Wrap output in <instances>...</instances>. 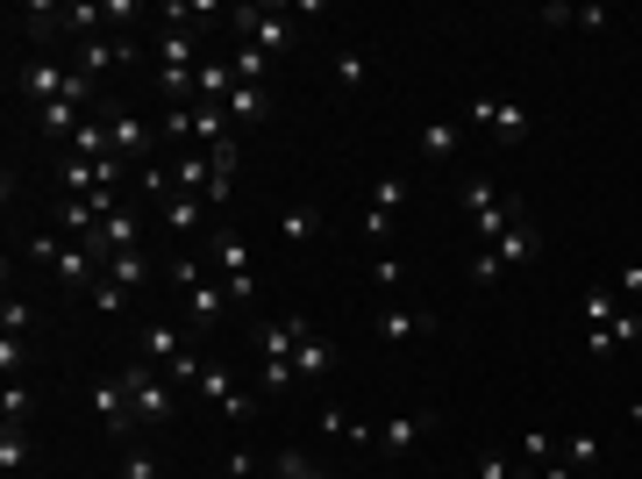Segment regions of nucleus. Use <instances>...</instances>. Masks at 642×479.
Masks as SVG:
<instances>
[{"mask_svg": "<svg viewBox=\"0 0 642 479\" xmlns=\"http://www.w3.org/2000/svg\"><path fill=\"white\" fill-rule=\"evenodd\" d=\"M308 316H265L257 322V394H286L293 386V351H300V337H308Z\"/></svg>", "mask_w": 642, "mask_h": 479, "instance_id": "1", "label": "nucleus"}, {"mask_svg": "<svg viewBox=\"0 0 642 479\" xmlns=\"http://www.w3.org/2000/svg\"><path fill=\"white\" fill-rule=\"evenodd\" d=\"M14 86H22L29 108H51V100H79L86 108V94H94V79H86L79 65H57V57H29V65L14 72Z\"/></svg>", "mask_w": 642, "mask_h": 479, "instance_id": "2", "label": "nucleus"}, {"mask_svg": "<svg viewBox=\"0 0 642 479\" xmlns=\"http://www.w3.org/2000/svg\"><path fill=\"white\" fill-rule=\"evenodd\" d=\"M207 258H214V273H222V287H228V308H257L250 244H243L236 230H222V222H214V230H207Z\"/></svg>", "mask_w": 642, "mask_h": 479, "instance_id": "3", "label": "nucleus"}, {"mask_svg": "<svg viewBox=\"0 0 642 479\" xmlns=\"http://www.w3.org/2000/svg\"><path fill=\"white\" fill-rule=\"evenodd\" d=\"M121 380H129V401H136V423H172L179 415V394H172V380H164L150 358H129L121 365Z\"/></svg>", "mask_w": 642, "mask_h": 479, "instance_id": "4", "label": "nucleus"}, {"mask_svg": "<svg viewBox=\"0 0 642 479\" xmlns=\"http://www.w3.org/2000/svg\"><path fill=\"white\" fill-rule=\"evenodd\" d=\"M464 129H493V143H522L528 137V108L507 94H471V115Z\"/></svg>", "mask_w": 642, "mask_h": 479, "instance_id": "5", "label": "nucleus"}, {"mask_svg": "<svg viewBox=\"0 0 642 479\" xmlns=\"http://www.w3.org/2000/svg\"><path fill=\"white\" fill-rule=\"evenodd\" d=\"M464 215H471V230H479V244H500V236L514 230L507 207H500V187H493L485 172H471V179H464Z\"/></svg>", "mask_w": 642, "mask_h": 479, "instance_id": "6", "label": "nucleus"}, {"mask_svg": "<svg viewBox=\"0 0 642 479\" xmlns=\"http://www.w3.org/2000/svg\"><path fill=\"white\" fill-rule=\"evenodd\" d=\"M400 201H407V172H386L372 193H364V236H372V244H386V236H393V215H400Z\"/></svg>", "mask_w": 642, "mask_h": 479, "instance_id": "7", "label": "nucleus"}, {"mask_svg": "<svg viewBox=\"0 0 642 479\" xmlns=\"http://www.w3.org/2000/svg\"><path fill=\"white\" fill-rule=\"evenodd\" d=\"M236 29H243V43H257L265 57H286V43H293V22H286L279 8H236Z\"/></svg>", "mask_w": 642, "mask_h": 479, "instance_id": "8", "label": "nucleus"}, {"mask_svg": "<svg viewBox=\"0 0 642 479\" xmlns=\"http://www.w3.org/2000/svg\"><path fill=\"white\" fill-rule=\"evenodd\" d=\"M94 415H100L107 437H129L136 401H129V380H121V372H100V380H94Z\"/></svg>", "mask_w": 642, "mask_h": 479, "instance_id": "9", "label": "nucleus"}, {"mask_svg": "<svg viewBox=\"0 0 642 479\" xmlns=\"http://www.w3.org/2000/svg\"><path fill=\"white\" fill-rule=\"evenodd\" d=\"M428 429H436V415H400V423H378V429H372V451H378V458H407V451L428 437Z\"/></svg>", "mask_w": 642, "mask_h": 479, "instance_id": "10", "label": "nucleus"}, {"mask_svg": "<svg viewBox=\"0 0 642 479\" xmlns=\"http://www.w3.org/2000/svg\"><path fill=\"white\" fill-rule=\"evenodd\" d=\"M107 151L150 164V123H143V115H129V108H115V115H107Z\"/></svg>", "mask_w": 642, "mask_h": 479, "instance_id": "11", "label": "nucleus"}, {"mask_svg": "<svg viewBox=\"0 0 642 479\" xmlns=\"http://www.w3.org/2000/svg\"><path fill=\"white\" fill-rule=\"evenodd\" d=\"M115 65H136V36H94V43H79V72H86V79H100V72H115Z\"/></svg>", "mask_w": 642, "mask_h": 479, "instance_id": "12", "label": "nucleus"}, {"mask_svg": "<svg viewBox=\"0 0 642 479\" xmlns=\"http://www.w3.org/2000/svg\"><path fill=\"white\" fill-rule=\"evenodd\" d=\"M158 72H172V79H201V51H193L186 29H164V36H158Z\"/></svg>", "mask_w": 642, "mask_h": 479, "instance_id": "13", "label": "nucleus"}, {"mask_svg": "<svg viewBox=\"0 0 642 479\" xmlns=\"http://www.w3.org/2000/svg\"><path fill=\"white\" fill-rule=\"evenodd\" d=\"M635 337H642V308H621L614 322L586 329V351H592V358H607V351H621V343H635Z\"/></svg>", "mask_w": 642, "mask_h": 479, "instance_id": "14", "label": "nucleus"}, {"mask_svg": "<svg viewBox=\"0 0 642 479\" xmlns=\"http://www.w3.org/2000/svg\"><path fill=\"white\" fill-rule=\"evenodd\" d=\"M222 108H228V129H257V123H271V86H236Z\"/></svg>", "mask_w": 642, "mask_h": 479, "instance_id": "15", "label": "nucleus"}, {"mask_svg": "<svg viewBox=\"0 0 642 479\" xmlns=\"http://www.w3.org/2000/svg\"><path fill=\"white\" fill-rule=\"evenodd\" d=\"M485 251H493L500 265H535L543 258V230H535V222H514V230L500 236V244H485Z\"/></svg>", "mask_w": 642, "mask_h": 479, "instance_id": "16", "label": "nucleus"}, {"mask_svg": "<svg viewBox=\"0 0 642 479\" xmlns=\"http://www.w3.org/2000/svg\"><path fill=\"white\" fill-rule=\"evenodd\" d=\"M415 151H421L428 164H450L457 151H464V123H428L421 137H415Z\"/></svg>", "mask_w": 642, "mask_h": 479, "instance_id": "17", "label": "nucleus"}, {"mask_svg": "<svg viewBox=\"0 0 642 479\" xmlns=\"http://www.w3.org/2000/svg\"><path fill=\"white\" fill-rule=\"evenodd\" d=\"M428 329H436V316H428V308H378V337H386V343L428 337Z\"/></svg>", "mask_w": 642, "mask_h": 479, "instance_id": "18", "label": "nucleus"}, {"mask_svg": "<svg viewBox=\"0 0 642 479\" xmlns=\"http://www.w3.org/2000/svg\"><path fill=\"white\" fill-rule=\"evenodd\" d=\"M186 322L193 329H214V322H222V308H228V287H222V279H201V287H186Z\"/></svg>", "mask_w": 642, "mask_h": 479, "instance_id": "19", "label": "nucleus"}, {"mask_svg": "<svg viewBox=\"0 0 642 479\" xmlns=\"http://www.w3.org/2000/svg\"><path fill=\"white\" fill-rule=\"evenodd\" d=\"M535 22H543V29H614V14H607V8H564V0H549Z\"/></svg>", "mask_w": 642, "mask_h": 479, "instance_id": "20", "label": "nucleus"}, {"mask_svg": "<svg viewBox=\"0 0 642 479\" xmlns=\"http://www.w3.org/2000/svg\"><path fill=\"white\" fill-rule=\"evenodd\" d=\"M329 365H335V343L321 337V329H308V337H300V351H293V380H321Z\"/></svg>", "mask_w": 642, "mask_h": 479, "instance_id": "21", "label": "nucleus"}, {"mask_svg": "<svg viewBox=\"0 0 642 479\" xmlns=\"http://www.w3.org/2000/svg\"><path fill=\"white\" fill-rule=\"evenodd\" d=\"M164 222H172V230L193 244V236L207 230V201H201V193H172V201H164Z\"/></svg>", "mask_w": 642, "mask_h": 479, "instance_id": "22", "label": "nucleus"}, {"mask_svg": "<svg viewBox=\"0 0 642 479\" xmlns=\"http://www.w3.org/2000/svg\"><path fill=\"white\" fill-rule=\"evenodd\" d=\"M100 251L107 258H115V251H143V230H136V215H100Z\"/></svg>", "mask_w": 642, "mask_h": 479, "instance_id": "23", "label": "nucleus"}, {"mask_svg": "<svg viewBox=\"0 0 642 479\" xmlns=\"http://www.w3.org/2000/svg\"><path fill=\"white\" fill-rule=\"evenodd\" d=\"M207 187H214V164L201 151H186V158L172 164V193H201V201H207Z\"/></svg>", "mask_w": 642, "mask_h": 479, "instance_id": "24", "label": "nucleus"}, {"mask_svg": "<svg viewBox=\"0 0 642 479\" xmlns=\"http://www.w3.org/2000/svg\"><path fill=\"white\" fill-rule=\"evenodd\" d=\"M372 429L378 423H357L350 408H321V437H335V444H372Z\"/></svg>", "mask_w": 642, "mask_h": 479, "instance_id": "25", "label": "nucleus"}, {"mask_svg": "<svg viewBox=\"0 0 642 479\" xmlns=\"http://www.w3.org/2000/svg\"><path fill=\"white\" fill-rule=\"evenodd\" d=\"M321 236V207H286L279 215V244H314Z\"/></svg>", "mask_w": 642, "mask_h": 479, "instance_id": "26", "label": "nucleus"}, {"mask_svg": "<svg viewBox=\"0 0 642 479\" xmlns=\"http://www.w3.org/2000/svg\"><path fill=\"white\" fill-rule=\"evenodd\" d=\"M29 466V423H0V472H22Z\"/></svg>", "mask_w": 642, "mask_h": 479, "instance_id": "27", "label": "nucleus"}, {"mask_svg": "<svg viewBox=\"0 0 642 479\" xmlns=\"http://www.w3.org/2000/svg\"><path fill=\"white\" fill-rule=\"evenodd\" d=\"M228 94H236V72H228V65H214V57H207V65H201V79H193V100H214V108H222Z\"/></svg>", "mask_w": 642, "mask_h": 479, "instance_id": "28", "label": "nucleus"}, {"mask_svg": "<svg viewBox=\"0 0 642 479\" xmlns=\"http://www.w3.org/2000/svg\"><path fill=\"white\" fill-rule=\"evenodd\" d=\"M549 458H557V437H549V429H528V437H522V451H514V466H522V472L535 479V472L549 466Z\"/></svg>", "mask_w": 642, "mask_h": 479, "instance_id": "29", "label": "nucleus"}, {"mask_svg": "<svg viewBox=\"0 0 642 479\" xmlns=\"http://www.w3.org/2000/svg\"><path fill=\"white\" fill-rule=\"evenodd\" d=\"M107 279H115V287H143V279H150V258H143V251H115V258H107Z\"/></svg>", "mask_w": 642, "mask_h": 479, "instance_id": "30", "label": "nucleus"}, {"mask_svg": "<svg viewBox=\"0 0 642 479\" xmlns=\"http://www.w3.org/2000/svg\"><path fill=\"white\" fill-rule=\"evenodd\" d=\"M557 458H564V466H571V472H592V466H600V458H607V444H600V437H592V429H578V437H571V444H564V451H557Z\"/></svg>", "mask_w": 642, "mask_h": 479, "instance_id": "31", "label": "nucleus"}, {"mask_svg": "<svg viewBox=\"0 0 642 479\" xmlns=\"http://www.w3.org/2000/svg\"><path fill=\"white\" fill-rule=\"evenodd\" d=\"M271 479H329L308 451H271Z\"/></svg>", "mask_w": 642, "mask_h": 479, "instance_id": "32", "label": "nucleus"}, {"mask_svg": "<svg viewBox=\"0 0 642 479\" xmlns=\"http://www.w3.org/2000/svg\"><path fill=\"white\" fill-rule=\"evenodd\" d=\"M578 308H586V329H600V322H614V316H621V294H614V287H592Z\"/></svg>", "mask_w": 642, "mask_h": 479, "instance_id": "33", "label": "nucleus"}, {"mask_svg": "<svg viewBox=\"0 0 642 479\" xmlns=\"http://www.w3.org/2000/svg\"><path fill=\"white\" fill-rule=\"evenodd\" d=\"M335 86H343V94H357V86H372V65H364L357 51H335Z\"/></svg>", "mask_w": 642, "mask_h": 479, "instance_id": "34", "label": "nucleus"}, {"mask_svg": "<svg viewBox=\"0 0 642 479\" xmlns=\"http://www.w3.org/2000/svg\"><path fill=\"white\" fill-rule=\"evenodd\" d=\"M36 123L51 129V137H65V129H79L86 115H79V100H51V108H36Z\"/></svg>", "mask_w": 642, "mask_h": 479, "instance_id": "35", "label": "nucleus"}, {"mask_svg": "<svg viewBox=\"0 0 642 479\" xmlns=\"http://www.w3.org/2000/svg\"><path fill=\"white\" fill-rule=\"evenodd\" d=\"M29 322H36V308H29L22 294H8V301H0V337H22Z\"/></svg>", "mask_w": 642, "mask_h": 479, "instance_id": "36", "label": "nucleus"}, {"mask_svg": "<svg viewBox=\"0 0 642 479\" xmlns=\"http://www.w3.org/2000/svg\"><path fill=\"white\" fill-rule=\"evenodd\" d=\"M0 415H8V423H29V415H36V394H29L22 380H8V394H0Z\"/></svg>", "mask_w": 642, "mask_h": 479, "instance_id": "37", "label": "nucleus"}, {"mask_svg": "<svg viewBox=\"0 0 642 479\" xmlns=\"http://www.w3.org/2000/svg\"><path fill=\"white\" fill-rule=\"evenodd\" d=\"M193 394H201V401H214V408H222V401L236 394V380H228V365H207V372H201V386H193Z\"/></svg>", "mask_w": 642, "mask_h": 479, "instance_id": "38", "label": "nucleus"}, {"mask_svg": "<svg viewBox=\"0 0 642 479\" xmlns=\"http://www.w3.org/2000/svg\"><path fill=\"white\" fill-rule=\"evenodd\" d=\"M57 251H65V236H29L22 258H29V265H51V273H57Z\"/></svg>", "mask_w": 642, "mask_h": 479, "instance_id": "39", "label": "nucleus"}, {"mask_svg": "<svg viewBox=\"0 0 642 479\" xmlns=\"http://www.w3.org/2000/svg\"><path fill=\"white\" fill-rule=\"evenodd\" d=\"M86 301H94L100 316H121V308H129V287H115V279H100V287L86 294Z\"/></svg>", "mask_w": 642, "mask_h": 479, "instance_id": "40", "label": "nucleus"}, {"mask_svg": "<svg viewBox=\"0 0 642 479\" xmlns=\"http://www.w3.org/2000/svg\"><path fill=\"white\" fill-rule=\"evenodd\" d=\"M500 273H507V265H500L493 251H471V287H500Z\"/></svg>", "mask_w": 642, "mask_h": 479, "instance_id": "41", "label": "nucleus"}, {"mask_svg": "<svg viewBox=\"0 0 642 479\" xmlns=\"http://www.w3.org/2000/svg\"><path fill=\"white\" fill-rule=\"evenodd\" d=\"M479 479H528V472L514 466L507 451H485V458H479Z\"/></svg>", "mask_w": 642, "mask_h": 479, "instance_id": "42", "label": "nucleus"}, {"mask_svg": "<svg viewBox=\"0 0 642 479\" xmlns=\"http://www.w3.org/2000/svg\"><path fill=\"white\" fill-rule=\"evenodd\" d=\"M121 479H164V466L150 451H129V458H121Z\"/></svg>", "mask_w": 642, "mask_h": 479, "instance_id": "43", "label": "nucleus"}, {"mask_svg": "<svg viewBox=\"0 0 642 479\" xmlns=\"http://www.w3.org/2000/svg\"><path fill=\"white\" fill-rule=\"evenodd\" d=\"M614 294H621V301H642V258H629V265H621Z\"/></svg>", "mask_w": 642, "mask_h": 479, "instance_id": "44", "label": "nucleus"}, {"mask_svg": "<svg viewBox=\"0 0 642 479\" xmlns=\"http://www.w3.org/2000/svg\"><path fill=\"white\" fill-rule=\"evenodd\" d=\"M29 365V358H22V337H0V372H8V380H14V372H22Z\"/></svg>", "mask_w": 642, "mask_h": 479, "instance_id": "45", "label": "nucleus"}, {"mask_svg": "<svg viewBox=\"0 0 642 479\" xmlns=\"http://www.w3.org/2000/svg\"><path fill=\"white\" fill-rule=\"evenodd\" d=\"M207 479H236V472H228V466H222V472H207Z\"/></svg>", "mask_w": 642, "mask_h": 479, "instance_id": "46", "label": "nucleus"}, {"mask_svg": "<svg viewBox=\"0 0 642 479\" xmlns=\"http://www.w3.org/2000/svg\"><path fill=\"white\" fill-rule=\"evenodd\" d=\"M629 415H635V423H642V394H635V408H629Z\"/></svg>", "mask_w": 642, "mask_h": 479, "instance_id": "47", "label": "nucleus"}, {"mask_svg": "<svg viewBox=\"0 0 642 479\" xmlns=\"http://www.w3.org/2000/svg\"><path fill=\"white\" fill-rule=\"evenodd\" d=\"M115 479H121V472H115Z\"/></svg>", "mask_w": 642, "mask_h": 479, "instance_id": "48", "label": "nucleus"}]
</instances>
